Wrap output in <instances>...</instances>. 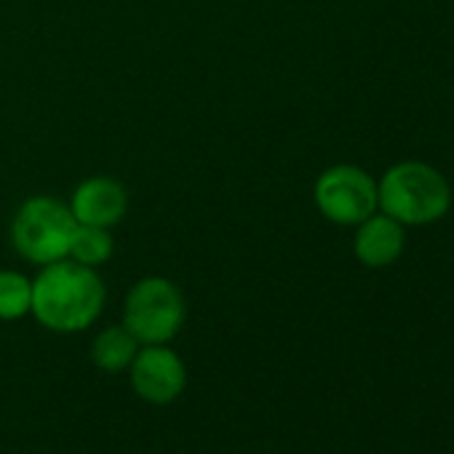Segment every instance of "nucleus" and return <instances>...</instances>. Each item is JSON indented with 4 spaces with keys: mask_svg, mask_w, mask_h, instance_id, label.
<instances>
[{
    "mask_svg": "<svg viewBox=\"0 0 454 454\" xmlns=\"http://www.w3.org/2000/svg\"><path fill=\"white\" fill-rule=\"evenodd\" d=\"M107 300V289L94 268L75 260H59L43 265L33 281V308L30 313L51 332L75 334L89 329Z\"/></svg>",
    "mask_w": 454,
    "mask_h": 454,
    "instance_id": "nucleus-1",
    "label": "nucleus"
},
{
    "mask_svg": "<svg viewBox=\"0 0 454 454\" xmlns=\"http://www.w3.org/2000/svg\"><path fill=\"white\" fill-rule=\"evenodd\" d=\"M113 254V239L107 233V227H94V224H78L75 236H73V247H70V257L86 268H97L105 265Z\"/></svg>",
    "mask_w": 454,
    "mask_h": 454,
    "instance_id": "nucleus-11",
    "label": "nucleus"
},
{
    "mask_svg": "<svg viewBox=\"0 0 454 454\" xmlns=\"http://www.w3.org/2000/svg\"><path fill=\"white\" fill-rule=\"evenodd\" d=\"M313 198L326 219L337 224H361L377 211V182L364 168L340 163L316 179Z\"/></svg>",
    "mask_w": 454,
    "mask_h": 454,
    "instance_id": "nucleus-5",
    "label": "nucleus"
},
{
    "mask_svg": "<svg viewBox=\"0 0 454 454\" xmlns=\"http://www.w3.org/2000/svg\"><path fill=\"white\" fill-rule=\"evenodd\" d=\"M184 316L187 305L179 286L160 276L137 281L123 302V326L139 345L171 342L179 334Z\"/></svg>",
    "mask_w": 454,
    "mask_h": 454,
    "instance_id": "nucleus-4",
    "label": "nucleus"
},
{
    "mask_svg": "<svg viewBox=\"0 0 454 454\" xmlns=\"http://www.w3.org/2000/svg\"><path fill=\"white\" fill-rule=\"evenodd\" d=\"M129 195L126 187L110 176H91L86 179L75 192L70 211L78 224H94V227H113L126 216Z\"/></svg>",
    "mask_w": 454,
    "mask_h": 454,
    "instance_id": "nucleus-7",
    "label": "nucleus"
},
{
    "mask_svg": "<svg viewBox=\"0 0 454 454\" xmlns=\"http://www.w3.org/2000/svg\"><path fill=\"white\" fill-rule=\"evenodd\" d=\"M129 374L131 390L153 406L174 403L187 387V369L166 345H142L129 366Z\"/></svg>",
    "mask_w": 454,
    "mask_h": 454,
    "instance_id": "nucleus-6",
    "label": "nucleus"
},
{
    "mask_svg": "<svg viewBox=\"0 0 454 454\" xmlns=\"http://www.w3.org/2000/svg\"><path fill=\"white\" fill-rule=\"evenodd\" d=\"M75 227L78 222L67 203L51 195H35L17 211L12 241L25 260L35 265H51L70 257Z\"/></svg>",
    "mask_w": 454,
    "mask_h": 454,
    "instance_id": "nucleus-3",
    "label": "nucleus"
},
{
    "mask_svg": "<svg viewBox=\"0 0 454 454\" xmlns=\"http://www.w3.org/2000/svg\"><path fill=\"white\" fill-rule=\"evenodd\" d=\"M33 308V281L17 270H0V321H20Z\"/></svg>",
    "mask_w": 454,
    "mask_h": 454,
    "instance_id": "nucleus-10",
    "label": "nucleus"
},
{
    "mask_svg": "<svg viewBox=\"0 0 454 454\" xmlns=\"http://www.w3.org/2000/svg\"><path fill=\"white\" fill-rule=\"evenodd\" d=\"M406 236H403V224L395 222L387 214H372L358 224L356 233V257L366 268H387L393 265L401 252H403Z\"/></svg>",
    "mask_w": 454,
    "mask_h": 454,
    "instance_id": "nucleus-8",
    "label": "nucleus"
},
{
    "mask_svg": "<svg viewBox=\"0 0 454 454\" xmlns=\"http://www.w3.org/2000/svg\"><path fill=\"white\" fill-rule=\"evenodd\" d=\"M451 190L441 171L419 160H403L385 171L377 184V208L401 224H433L446 216Z\"/></svg>",
    "mask_w": 454,
    "mask_h": 454,
    "instance_id": "nucleus-2",
    "label": "nucleus"
},
{
    "mask_svg": "<svg viewBox=\"0 0 454 454\" xmlns=\"http://www.w3.org/2000/svg\"><path fill=\"white\" fill-rule=\"evenodd\" d=\"M137 353H139V342L123 324L102 329L91 345V358H94L97 369H102L107 374L126 372Z\"/></svg>",
    "mask_w": 454,
    "mask_h": 454,
    "instance_id": "nucleus-9",
    "label": "nucleus"
}]
</instances>
